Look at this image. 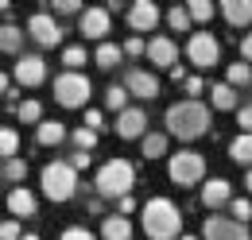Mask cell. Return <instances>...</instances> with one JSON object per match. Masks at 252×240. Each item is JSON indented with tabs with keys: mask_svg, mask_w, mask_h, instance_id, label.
Instances as JSON below:
<instances>
[{
	"mask_svg": "<svg viewBox=\"0 0 252 240\" xmlns=\"http://www.w3.org/2000/svg\"><path fill=\"white\" fill-rule=\"evenodd\" d=\"M163 120H167V132L179 136V140H198V136L210 132V109L202 101H179V105L167 109Z\"/></svg>",
	"mask_w": 252,
	"mask_h": 240,
	"instance_id": "obj_1",
	"label": "cell"
},
{
	"mask_svg": "<svg viewBox=\"0 0 252 240\" xmlns=\"http://www.w3.org/2000/svg\"><path fill=\"white\" fill-rule=\"evenodd\" d=\"M144 233L152 240H179V233H183V213H179V206L167 202V198H152L144 206Z\"/></svg>",
	"mask_w": 252,
	"mask_h": 240,
	"instance_id": "obj_2",
	"label": "cell"
},
{
	"mask_svg": "<svg viewBox=\"0 0 252 240\" xmlns=\"http://www.w3.org/2000/svg\"><path fill=\"white\" fill-rule=\"evenodd\" d=\"M136 186V167L128 159H109L101 171H97V194L101 198H125Z\"/></svg>",
	"mask_w": 252,
	"mask_h": 240,
	"instance_id": "obj_3",
	"label": "cell"
},
{
	"mask_svg": "<svg viewBox=\"0 0 252 240\" xmlns=\"http://www.w3.org/2000/svg\"><path fill=\"white\" fill-rule=\"evenodd\" d=\"M74 190H78V175L70 171V163L55 159V163L43 167V194H47L51 202H70Z\"/></svg>",
	"mask_w": 252,
	"mask_h": 240,
	"instance_id": "obj_4",
	"label": "cell"
},
{
	"mask_svg": "<svg viewBox=\"0 0 252 240\" xmlns=\"http://www.w3.org/2000/svg\"><path fill=\"white\" fill-rule=\"evenodd\" d=\"M90 90H94V86H90L86 74H70V70H66V74L55 78V101H59L63 109H82V105L90 101Z\"/></svg>",
	"mask_w": 252,
	"mask_h": 240,
	"instance_id": "obj_5",
	"label": "cell"
},
{
	"mask_svg": "<svg viewBox=\"0 0 252 240\" xmlns=\"http://www.w3.org/2000/svg\"><path fill=\"white\" fill-rule=\"evenodd\" d=\"M167 175H171L175 186H194V182H202V175H206V159L198 151H179V155H171Z\"/></svg>",
	"mask_w": 252,
	"mask_h": 240,
	"instance_id": "obj_6",
	"label": "cell"
},
{
	"mask_svg": "<svg viewBox=\"0 0 252 240\" xmlns=\"http://www.w3.org/2000/svg\"><path fill=\"white\" fill-rule=\"evenodd\" d=\"M187 55L198 70H210V66L218 62V39H214L210 31H194L190 43H187Z\"/></svg>",
	"mask_w": 252,
	"mask_h": 240,
	"instance_id": "obj_7",
	"label": "cell"
},
{
	"mask_svg": "<svg viewBox=\"0 0 252 240\" xmlns=\"http://www.w3.org/2000/svg\"><path fill=\"white\" fill-rule=\"evenodd\" d=\"M202 240H252L245 225H237L233 217H206Z\"/></svg>",
	"mask_w": 252,
	"mask_h": 240,
	"instance_id": "obj_8",
	"label": "cell"
},
{
	"mask_svg": "<svg viewBox=\"0 0 252 240\" xmlns=\"http://www.w3.org/2000/svg\"><path fill=\"white\" fill-rule=\"evenodd\" d=\"M28 31H32V39L39 47H59L63 43V28L55 24L51 12H35L32 20H28Z\"/></svg>",
	"mask_w": 252,
	"mask_h": 240,
	"instance_id": "obj_9",
	"label": "cell"
},
{
	"mask_svg": "<svg viewBox=\"0 0 252 240\" xmlns=\"http://www.w3.org/2000/svg\"><path fill=\"white\" fill-rule=\"evenodd\" d=\"M125 93H136V97L152 101V97H159V78H156V74H148V70H128Z\"/></svg>",
	"mask_w": 252,
	"mask_h": 240,
	"instance_id": "obj_10",
	"label": "cell"
},
{
	"mask_svg": "<svg viewBox=\"0 0 252 240\" xmlns=\"http://www.w3.org/2000/svg\"><path fill=\"white\" fill-rule=\"evenodd\" d=\"M43 78H47V62L39 55H24L16 62V82L20 86H43Z\"/></svg>",
	"mask_w": 252,
	"mask_h": 240,
	"instance_id": "obj_11",
	"label": "cell"
},
{
	"mask_svg": "<svg viewBox=\"0 0 252 240\" xmlns=\"http://www.w3.org/2000/svg\"><path fill=\"white\" fill-rule=\"evenodd\" d=\"M144 128H148V113H144V109H125V113H117V136H121V140L144 136Z\"/></svg>",
	"mask_w": 252,
	"mask_h": 240,
	"instance_id": "obj_12",
	"label": "cell"
},
{
	"mask_svg": "<svg viewBox=\"0 0 252 240\" xmlns=\"http://www.w3.org/2000/svg\"><path fill=\"white\" fill-rule=\"evenodd\" d=\"M159 24V8L152 0H136L132 8H128V28L132 31H152Z\"/></svg>",
	"mask_w": 252,
	"mask_h": 240,
	"instance_id": "obj_13",
	"label": "cell"
},
{
	"mask_svg": "<svg viewBox=\"0 0 252 240\" xmlns=\"http://www.w3.org/2000/svg\"><path fill=\"white\" fill-rule=\"evenodd\" d=\"M144 55L156 62V66L171 70V66H175V59H179V47H175V39H167V35H156V39L148 43V51H144Z\"/></svg>",
	"mask_w": 252,
	"mask_h": 240,
	"instance_id": "obj_14",
	"label": "cell"
},
{
	"mask_svg": "<svg viewBox=\"0 0 252 240\" xmlns=\"http://www.w3.org/2000/svg\"><path fill=\"white\" fill-rule=\"evenodd\" d=\"M82 35L105 43V35H109V8H86L82 12Z\"/></svg>",
	"mask_w": 252,
	"mask_h": 240,
	"instance_id": "obj_15",
	"label": "cell"
},
{
	"mask_svg": "<svg viewBox=\"0 0 252 240\" xmlns=\"http://www.w3.org/2000/svg\"><path fill=\"white\" fill-rule=\"evenodd\" d=\"M221 16H225L233 28H249L252 24V0H225V4H221Z\"/></svg>",
	"mask_w": 252,
	"mask_h": 240,
	"instance_id": "obj_16",
	"label": "cell"
},
{
	"mask_svg": "<svg viewBox=\"0 0 252 240\" xmlns=\"http://www.w3.org/2000/svg\"><path fill=\"white\" fill-rule=\"evenodd\" d=\"M8 210H12V217H32L35 213V194L28 186H16V190L8 194Z\"/></svg>",
	"mask_w": 252,
	"mask_h": 240,
	"instance_id": "obj_17",
	"label": "cell"
},
{
	"mask_svg": "<svg viewBox=\"0 0 252 240\" xmlns=\"http://www.w3.org/2000/svg\"><path fill=\"white\" fill-rule=\"evenodd\" d=\"M229 194H233V190H229V182H225V179H210L206 186H202V202H206L210 210L225 206V202H229Z\"/></svg>",
	"mask_w": 252,
	"mask_h": 240,
	"instance_id": "obj_18",
	"label": "cell"
},
{
	"mask_svg": "<svg viewBox=\"0 0 252 240\" xmlns=\"http://www.w3.org/2000/svg\"><path fill=\"white\" fill-rule=\"evenodd\" d=\"M101 237H105V240H132V221H128V217H121V213L105 217V225H101Z\"/></svg>",
	"mask_w": 252,
	"mask_h": 240,
	"instance_id": "obj_19",
	"label": "cell"
},
{
	"mask_svg": "<svg viewBox=\"0 0 252 240\" xmlns=\"http://www.w3.org/2000/svg\"><path fill=\"white\" fill-rule=\"evenodd\" d=\"M39 144L43 148H55V144H63L66 140V124H59V120H39Z\"/></svg>",
	"mask_w": 252,
	"mask_h": 240,
	"instance_id": "obj_20",
	"label": "cell"
},
{
	"mask_svg": "<svg viewBox=\"0 0 252 240\" xmlns=\"http://www.w3.org/2000/svg\"><path fill=\"white\" fill-rule=\"evenodd\" d=\"M210 101H214V109L229 113V109H237V90H233V86H225V82H218V86L210 90Z\"/></svg>",
	"mask_w": 252,
	"mask_h": 240,
	"instance_id": "obj_21",
	"label": "cell"
},
{
	"mask_svg": "<svg viewBox=\"0 0 252 240\" xmlns=\"http://www.w3.org/2000/svg\"><path fill=\"white\" fill-rule=\"evenodd\" d=\"M20 47H24V31L16 28V24H0V51L16 55Z\"/></svg>",
	"mask_w": 252,
	"mask_h": 240,
	"instance_id": "obj_22",
	"label": "cell"
},
{
	"mask_svg": "<svg viewBox=\"0 0 252 240\" xmlns=\"http://www.w3.org/2000/svg\"><path fill=\"white\" fill-rule=\"evenodd\" d=\"M229 155H233V163L252 167V136H237V140L229 144Z\"/></svg>",
	"mask_w": 252,
	"mask_h": 240,
	"instance_id": "obj_23",
	"label": "cell"
},
{
	"mask_svg": "<svg viewBox=\"0 0 252 240\" xmlns=\"http://www.w3.org/2000/svg\"><path fill=\"white\" fill-rule=\"evenodd\" d=\"M94 62H97V66H101V70H109V66H117V62H121V47H117V43H109V39H105V43H101V47H97V55H94Z\"/></svg>",
	"mask_w": 252,
	"mask_h": 240,
	"instance_id": "obj_24",
	"label": "cell"
},
{
	"mask_svg": "<svg viewBox=\"0 0 252 240\" xmlns=\"http://www.w3.org/2000/svg\"><path fill=\"white\" fill-rule=\"evenodd\" d=\"M144 155H148V159L167 155V136H163V132H144Z\"/></svg>",
	"mask_w": 252,
	"mask_h": 240,
	"instance_id": "obj_25",
	"label": "cell"
},
{
	"mask_svg": "<svg viewBox=\"0 0 252 240\" xmlns=\"http://www.w3.org/2000/svg\"><path fill=\"white\" fill-rule=\"evenodd\" d=\"M187 16H190V24H194V20L206 24V20H214V4H210V0H190V4H187Z\"/></svg>",
	"mask_w": 252,
	"mask_h": 240,
	"instance_id": "obj_26",
	"label": "cell"
},
{
	"mask_svg": "<svg viewBox=\"0 0 252 240\" xmlns=\"http://www.w3.org/2000/svg\"><path fill=\"white\" fill-rule=\"evenodd\" d=\"M252 82V66L249 62H233V66H229V82H225V86H233V90H237V86H249Z\"/></svg>",
	"mask_w": 252,
	"mask_h": 240,
	"instance_id": "obj_27",
	"label": "cell"
},
{
	"mask_svg": "<svg viewBox=\"0 0 252 240\" xmlns=\"http://www.w3.org/2000/svg\"><path fill=\"white\" fill-rule=\"evenodd\" d=\"M16 151H20V132L16 128H0V155L12 159Z\"/></svg>",
	"mask_w": 252,
	"mask_h": 240,
	"instance_id": "obj_28",
	"label": "cell"
},
{
	"mask_svg": "<svg viewBox=\"0 0 252 240\" xmlns=\"http://www.w3.org/2000/svg\"><path fill=\"white\" fill-rule=\"evenodd\" d=\"M24 175H28V163H24L20 155L4 159V179H8V182H24Z\"/></svg>",
	"mask_w": 252,
	"mask_h": 240,
	"instance_id": "obj_29",
	"label": "cell"
},
{
	"mask_svg": "<svg viewBox=\"0 0 252 240\" xmlns=\"http://www.w3.org/2000/svg\"><path fill=\"white\" fill-rule=\"evenodd\" d=\"M105 105H109V109H117V113H125V109H128L125 86H109V90H105Z\"/></svg>",
	"mask_w": 252,
	"mask_h": 240,
	"instance_id": "obj_30",
	"label": "cell"
},
{
	"mask_svg": "<svg viewBox=\"0 0 252 240\" xmlns=\"http://www.w3.org/2000/svg\"><path fill=\"white\" fill-rule=\"evenodd\" d=\"M16 117L24 120V124H39V120H43V105H39V101H24V105L16 109Z\"/></svg>",
	"mask_w": 252,
	"mask_h": 240,
	"instance_id": "obj_31",
	"label": "cell"
},
{
	"mask_svg": "<svg viewBox=\"0 0 252 240\" xmlns=\"http://www.w3.org/2000/svg\"><path fill=\"white\" fill-rule=\"evenodd\" d=\"M63 62L70 66V74H78V66L86 62V47H66V51H63Z\"/></svg>",
	"mask_w": 252,
	"mask_h": 240,
	"instance_id": "obj_32",
	"label": "cell"
},
{
	"mask_svg": "<svg viewBox=\"0 0 252 240\" xmlns=\"http://www.w3.org/2000/svg\"><path fill=\"white\" fill-rule=\"evenodd\" d=\"M167 24H171L175 31H187V28H190V16H187V8H179V4H175V8L167 12Z\"/></svg>",
	"mask_w": 252,
	"mask_h": 240,
	"instance_id": "obj_33",
	"label": "cell"
},
{
	"mask_svg": "<svg viewBox=\"0 0 252 240\" xmlns=\"http://www.w3.org/2000/svg\"><path fill=\"white\" fill-rule=\"evenodd\" d=\"M249 217H252V202H249V198H237V202H233V221L245 225Z\"/></svg>",
	"mask_w": 252,
	"mask_h": 240,
	"instance_id": "obj_34",
	"label": "cell"
},
{
	"mask_svg": "<svg viewBox=\"0 0 252 240\" xmlns=\"http://www.w3.org/2000/svg\"><path fill=\"white\" fill-rule=\"evenodd\" d=\"M74 144H78V151H90L97 144V132H90V128H78L74 132Z\"/></svg>",
	"mask_w": 252,
	"mask_h": 240,
	"instance_id": "obj_35",
	"label": "cell"
},
{
	"mask_svg": "<svg viewBox=\"0 0 252 240\" xmlns=\"http://www.w3.org/2000/svg\"><path fill=\"white\" fill-rule=\"evenodd\" d=\"M144 51H148V43H144V39H140V35H132V39H128L125 47H121V55H132V59H140V55H144Z\"/></svg>",
	"mask_w": 252,
	"mask_h": 240,
	"instance_id": "obj_36",
	"label": "cell"
},
{
	"mask_svg": "<svg viewBox=\"0 0 252 240\" xmlns=\"http://www.w3.org/2000/svg\"><path fill=\"white\" fill-rule=\"evenodd\" d=\"M20 237H24V233H20V221H16V217L0 225V240H20Z\"/></svg>",
	"mask_w": 252,
	"mask_h": 240,
	"instance_id": "obj_37",
	"label": "cell"
},
{
	"mask_svg": "<svg viewBox=\"0 0 252 240\" xmlns=\"http://www.w3.org/2000/svg\"><path fill=\"white\" fill-rule=\"evenodd\" d=\"M82 128H90V132H101V128H105V113L90 109V113H86V124H82Z\"/></svg>",
	"mask_w": 252,
	"mask_h": 240,
	"instance_id": "obj_38",
	"label": "cell"
},
{
	"mask_svg": "<svg viewBox=\"0 0 252 240\" xmlns=\"http://www.w3.org/2000/svg\"><path fill=\"white\" fill-rule=\"evenodd\" d=\"M63 240H97L90 229H82V225H74V229H66L63 233Z\"/></svg>",
	"mask_w": 252,
	"mask_h": 240,
	"instance_id": "obj_39",
	"label": "cell"
},
{
	"mask_svg": "<svg viewBox=\"0 0 252 240\" xmlns=\"http://www.w3.org/2000/svg\"><path fill=\"white\" fill-rule=\"evenodd\" d=\"M237 124L245 128V136H252V105H245V109H237Z\"/></svg>",
	"mask_w": 252,
	"mask_h": 240,
	"instance_id": "obj_40",
	"label": "cell"
},
{
	"mask_svg": "<svg viewBox=\"0 0 252 240\" xmlns=\"http://www.w3.org/2000/svg\"><path fill=\"white\" fill-rule=\"evenodd\" d=\"M55 12H63V16H74V12H82V4H78V0H55Z\"/></svg>",
	"mask_w": 252,
	"mask_h": 240,
	"instance_id": "obj_41",
	"label": "cell"
},
{
	"mask_svg": "<svg viewBox=\"0 0 252 240\" xmlns=\"http://www.w3.org/2000/svg\"><path fill=\"white\" fill-rule=\"evenodd\" d=\"M183 86H187V93H190V101H198V93L206 90V86H202V78H183Z\"/></svg>",
	"mask_w": 252,
	"mask_h": 240,
	"instance_id": "obj_42",
	"label": "cell"
},
{
	"mask_svg": "<svg viewBox=\"0 0 252 240\" xmlns=\"http://www.w3.org/2000/svg\"><path fill=\"white\" fill-rule=\"evenodd\" d=\"M86 167H90V151H78V155L70 159V171L78 175V171H86Z\"/></svg>",
	"mask_w": 252,
	"mask_h": 240,
	"instance_id": "obj_43",
	"label": "cell"
},
{
	"mask_svg": "<svg viewBox=\"0 0 252 240\" xmlns=\"http://www.w3.org/2000/svg\"><path fill=\"white\" fill-rule=\"evenodd\" d=\"M241 55H245V62L252 66V35H245V39H241Z\"/></svg>",
	"mask_w": 252,
	"mask_h": 240,
	"instance_id": "obj_44",
	"label": "cell"
},
{
	"mask_svg": "<svg viewBox=\"0 0 252 240\" xmlns=\"http://www.w3.org/2000/svg\"><path fill=\"white\" fill-rule=\"evenodd\" d=\"M132 210H136V202H132V194H125V198H121V217H128Z\"/></svg>",
	"mask_w": 252,
	"mask_h": 240,
	"instance_id": "obj_45",
	"label": "cell"
},
{
	"mask_svg": "<svg viewBox=\"0 0 252 240\" xmlns=\"http://www.w3.org/2000/svg\"><path fill=\"white\" fill-rule=\"evenodd\" d=\"M0 93H8V74L0 70Z\"/></svg>",
	"mask_w": 252,
	"mask_h": 240,
	"instance_id": "obj_46",
	"label": "cell"
},
{
	"mask_svg": "<svg viewBox=\"0 0 252 240\" xmlns=\"http://www.w3.org/2000/svg\"><path fill=\"white\" fill-rule=\"evenodd\" d=\"M20 240H39V237H35V233H28V237H20Z\"/></svg>",
	"mask_w": 252,
	"mask_h": 240,
	"instance_id": "obj_47",
	"label": "cell"
},
{
	"mask_svg": "<svg viewBox=\"0 0 252 240\" xmlns=\"http://www.w3.org/2000/svg\"><path fill=\"white\" fill-rule=\"evenodd\" d=\"M245 186H249V190H252V171H249V179H245Z\"/></svg>",
	"mask_w": 252,
	"mask_h": 240,
	"instance_id": "obj_48",
	"label": "cell"
},
{
	"mask_svg": "<svg viewBox=\"0 0 252 240\" xmlns=\"http://www.w3.org/2000/svg\"><path fill=\"white\" fill-rule=\"evenodd\" d=\"M0 12H8V0H0Z\"/></svg>",
	"mask_w": 252,
	"mask_h": 240,
	"instance_id": "obj_49",
	"label": "cell"
},
{
	"mask_svg": "<svg viewBox=\"0 0 252 240\" xmlns=\"http://www.w3.org/2000/svg\"><path fill=\"white\" fill-rule=\"evenodd\" d=\"M179 240H198V237H179Z\"/></svg>",
	"mask_w": 252,
	"mask_h": 240,
	"instance_id": "obj_50",
	"label": "cell"
}]
</instances>
